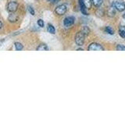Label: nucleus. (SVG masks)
<instances>
[{"label": "nucleus", "mask_w": 125, "mask_h": 117, "mask_svg": "<svg viewBox=\"0 0 125 117\" xmlns=\"http://www.w3.org/2000/svg\"><path fill=\"white\" fill-rule=\"evenodd\" d=\"M18 3L17 2H10L7 5V10L11 13H14V12L17 11V8H18Z\"/></svg>", "instance_id": "4"}, {"label": "nucleus", "mask_w": 125, "mask_h": 117, "mask_svg": "<svg viewBox=\"0 0 125 117\" xmlns=\"http://www.w3.org/2000/svg\"><path fill=\"white\" fill-rule=\"evenodd\" d=\"M123 17H124V18H125V13L124 14V16H123Z\"/></svg>", "instance_id": "24"}, {"label": "nucleus", "mask_w": 125, "mask_h": 117, "mask_svg": "<svg viewBox=\"0 0 125 117\" xmlns=\"http://www.w3.org/2000/svg\"><path fill=\"white\" fill-rule=\"evenodd\" d=\"M66 12V6L65 5H60L56 8V13L58 15H63Z\"/></svg>", "instance_id": "6"}, {"label": "nucleus", "mask_w": 125, "mask_h": 117, "mask_svg": "<svg viewBox=\"0 0 125 117\" xmlns=\"http://www.w3.org/2000/svg\"><path fill=\"white\" fill-rule=\"evenodd\" d=\"M84 38L85 35L81 32H78L77 33V34L75 35V42L77 43V45H83V44L84 43Z\"/></svg>", "instance_id": "1"}, {"label": "nucleus", "mask_w": 125, "mask_h": 117, "mask_svg": "<svg viewBox=\"0 0 125 117\" xmlns=\"http://www.w3.org/2000/svg\"><path fill=\"white\" fill-rule=\"evenodd\" d=\"M103 2V0H92V3L96 7L100 6Z\"/></svg>", "instance_id": "9"}, {"label": "nucleus", "mask_w": 125, "mask_h": 117, "mask_svg": "<svg viewBox=\"0 0 125 117\" xmlns=\"http://www.w3.org/2000/svg\"><path fill=\"white\" fill-rule=\"evenodd\" d=\"M46 50H48V47H47L46 45L44 44L40 45L37 48V51H46Z\"/></svg>", "instance_id": "13"}, {"label": "nucleus", "mask_w": 125, "mask_h": 117, "mask_svg": "<svg viewBox=\"0 0 125 117\" xmlns=\"http://www.w3.org/2000/svg\"><path fill=\"white\" fill-rule=\"evenodd\" d=\"M14 45H15V48H16V49H17V51H21V50L23 49V45L21 44V43L16 42Z\"/></svg>", "instance_id": "17"}, {"label": "nucleus", "mask_w": 125, "mask_h": 117, "mask_svg": "<svg viewBox=\"0 0 125 117\" xmlns=\"http://www.w3.org/2000/svg\"><path fill=\"white\" fill-rule=\"evenodd\" d=\"M115 7L114 6H112L111 8H109V10L108 11V15L109 17H113V16H115L116 14V12H115Z\"/></svg>", "instance_id": "10"}, {"label": "nucleus", "mask_w": 125, "mask_h": 117, "mask_svg": "<svg viewBox=\"0 0 125 117\" xmlns=\"http://www.w3.org/2000/svg\"><path fill=\"white\" fill-rule=\"evenodd\" d=\"M81 32L83 33L84 35H88V34H89V33H90V29L88 28V27L84 26V27H83L81 28Z\"/></svg>", "instance_id": "12"}, {"label": "nucleus", "mask_w": 125, "mask_h": 117, "mask_svg": "<svg viewBox=\"0 0 125 117\" xmlns=\"http://www.w3.org/2000/svg\"><path fill=\"white\" fill-rule=\"evenodd\" d=\"M73 23H74V18L73 17H67L64 19L63 25L66 27H70L73 24Z\"/></svg>", "instance_id": "5"}, {"label": "nucleus", "mask_w": 125, "mask_h": 117, "mask_svg": "<svg viewBox=\"0 0 125 117\" xmlns=\"http://www.w3.org/2000/svg\"><path fill=\"white\" fill-rule=\"evenodd\" d=\"M88 49L89 51H103L104 49L103 47L100 44H98V43H92L91 45H89Z\"/></svg>", "instance_id": "3"}, {"label": "nucleus", "mask_w": 125, "mask_h": 117, "mask_svg": "<svg viewBox=\"0 0 125 117\" xmlns=\"http://www.w3.org/2000/svg\"><path fill=\"white\" fill-rule=\"evenodd\" d=\"M79 4H80V8H81V13H83V14H84V15H88L87 11H86V9H87V8L85 7L83 0H79Z\"/></svg>", "instance_id": "8"}, {"label": "nucleus", "mask_w": 125, "mask_h": 117, "mask_svg": "<svg viewBox=\"0 0 125 117\" xmlns=\"http://www.w3.org/2000/svg\"><path fill=\"white\" fill-rule=\"evenodd\" d=\"M117 51H125V46L123 45H118L116 46Z\"/></svg>", "instance_id": "18"}, {"label": "nucleus", "mask_w": 125, "mask_h": 117, "mask_svg": "<svg viewBox=\"0 0 125 117\" xmlns=\"http://www.w3.org/2000/svg\"><path fill=\"white\" fill-rule=\"evenodd\" d=\"M77 51H83V49H77Z\"/></svg>", "instance_id": "21"}, {"label": "nucleus", "mask_w": 125, "mask_h": 117, "mask_svg": "<svg viewBox=\"0 0 125 117\" xmlns=\"http://www.w3.org/2000/svg\"><path fill=\"white\" fill-rule=\"evenodd\" d=\"M113 6L115 7L116 10L122 12L125 10V4L123 1H115L113 3Z\"/></svg>", "instance_id": "2"}, {"label": "nucleus", "mask_w": 125, "mask_h": 117, "mask_svg": "<svg viewBox=\"0 0 125 117\" xmlns=\"http://www.w3.org/2000/svg\"><path fill=\"white\" fill-rule=\"evenodd\" d=\"M105 31L107 34H111V35H113V34H114V30H113L110 27H105Z\"/></svg>", "instance_id": "14"}, {"label": "nucleus", "mask_w": 125, "mask_h": 117, "mask_svg": "<svg viewBox=\"0 0 125 117\" xmlns=\"http://www.w3.org/2000/svg\"><path fill=\"white\" fill-rule=\"evenodd\" d=\"M119 34L120 35L122 38H125V27H121L120 28V31H119Z\"/></svg>", "instance_id": "15"}, {"label": "nucleus", "mask_w": 125, "mask_h": 117, "mask_svg": "<svg viewBox=\"0 0 125 117\" xmlns=\"http://www.w3.org/2000/svg\"><path fill=\"white\" fill-rule=\"evenodd\" d=\"M84 2V4L85 7L87 8V9H88V8L91 7V3H92V0H83Z\"/></svg>", "instance_id": "16"}, {"label": "nucleus", "mask_w": 125, "mask_h": 117, "mask_svg": "<svg viewBox=\"0 0 125 117\" xmlns=\"http://www.w3.org/2000/svg\"><path fill=\"white\" fill-rule=\"evenodd\" d=\"M1 27H2V23L0 22V28H1Z\"/></svg>", "instance_id": "23"}, {"label": "nucleus", "mask_w": 125, "mask_h": 117, "mask_svg": "<svg viewBox=\"0 0 125 117\" xmlns=\"http://www.w3.org/2000/svg\"><path fill=\"white\" fill-rule=\"evenodd\" d=\"M28 10H29V12H30V13L31 14V15H34V10H33V8L32 7H31V6H29L28 7Z\"/></svg>", "instance_id": "20"}, {"label": "nucleus", "mask_w": 125, "mask_h": 117, "mask_svg": "<svg viewBox=\"0 0 125 117\" xmlns=\"http://www.w3.org/2000/svg\"><path fill=\"white\" fill-rule=\"evenodd\" d=\"M8 20H9L10 22H11V23L17 22L18 20V16L16 13H12L9 16V17H8Z\"/></svg>", "instance_id": "7"}, {"label": "nucleus", "mask_w": 125, "mask_h": 117, "mask_svg": "<svg viewBox=\"0 0 125 117\" xmlns=\"http://www.w3.org/2000/svg\"><path fill=\"white\" fill-rule=\"evenodd\" d=\"M47 1H49V2H52V1H56V0H47Z\"/></svg>", "instance_id": "22"}, {"label": "nucleus", "mask_w": 125, "mask_h": 117, "mask_svg": "<svg viewBox=\"0 0 125 117\" xmlns=\"http://www.w3.org/2000/svg\"><path fill=\"white\" fill-rule=\"evenodd\" d=\"M38 25L40 27H44V21L42 20H38Z\"/></svg>", "instance_id": "19"}, {"label": "nucleus", "mask_w": 125, "mask_h": 117, "mask_svg": "<svg viewBox=\"0 0 125 117\" xmlns=\"http://www.w3.org/2000/svg\"><path fill=\"white\" fill-rule=\"evenodd\" d=\"M47 30H48L50 34H55V32H56L55 27L52 24H48V26H47Z\"/></svg>", "instance_id": "11"}]
</instances>
